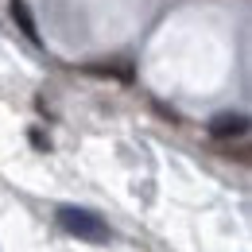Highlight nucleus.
I'll list each match as a JSON object with an SVG mask.
<instances>
[{
    "label": "nucleus",
    "mask_w": 252,
    "mask_h": 252,
    "mask_svg": "<svg viewBox=\"0 0 252 252\" xmlns=\"http://www.w3.org/2000/svg\"><path fill=\"white\" fill-rule=\"evenodd\" d=\"M55 221H59V229H63V233H70V237H82V241H97V245H101V241H109V237H113V229L97 218V214H90V210H78V206H59Z\"/></svg>",
    "instance_id": "obj_1"
},
{
    "label": "nucleus",
    "mask_w": 252,
    "mask_h": 252,
    "mask_svg": "<svg viewBox=\"0 0 252 252\" xmlns=\"http://www.w3.org/2000/svg\"><path fill=\"white\" fill-rule=\"evenodd\" d=\"M249 132V117L245 113H218L210 121V136L214 140H233V136H245Z\"/></svg>",
    "instance_id": "obj_2"
},
{
    "label": "nucleus",
    "mask_w": 252,
    "mask_h": 252,
    "mask_svg": "<svg viewBox=\"0 0 252 252\" xmlns=\"http://www.w3.org/2000/svg\"><path fill=\"white\" fill-rule=\"evenodd\" d=\"M8 8H12V20L20 24V32L28 35L32 43H39V28H35V20H32V8H28V0H12Z\"/></svg>",
    "instance_id": "obj_3"
},
{
    "label": "nucleus",
    "mask_w": 252,
    "mask_h": 252,
    "mask_svg": "<svg viewBox=\"0 0 252 252\" xmlns=\"http://www.w3.org/2000/svg\"><path fill=\"white\" fill-rule=\"evenodd\" d=\"M86 70H90V74H117L121 82L132 78V74H128V66H86Z\"/></svg>",
    "instance_id": "obj_4"
}]
</instances>
